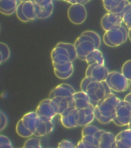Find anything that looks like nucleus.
I'll return each mask as SVG.
<instances>
[{"label": "nucleus", "instance_id": "obj_7", "mask_svg": "<svg viewBox=\"0 0 131 148\" xmlns=\"http://www.w3.org/2000/svg\"><path fill=\"white\" fill-rule=\"evenodd\" d=\"M105 81L111 90L115 92H124L129 88V81L122 73L109 72Z\"/></svg>", "mask_w": 131, "mask_h": 148}, {"label": "nucleus", "instance_id": "obj_43", "mask_svg": "<svg viewBox=\"0 0 131 148\" xmlns=\"http://www.w3.org/2000/svg\"><path fill=\"white\" fill-rule=\"evenodd\" d=\"M129 82H129V90H130V91L131 92V81H129Z\"/></svg>", "mask_w": 131, "mask_h": 148}, {"label": "nucleus", "instance_id": "obj_33", "mask_svg": "<svg viewBox=\"0 0 131 148\" xmlns=\"http://www.w3.org/2000/svg\"><path fill=\"white\" fill-rule=\"evenodd\" d=\"M22 4L23 3L20 2L18 4V7L16 8V16H17V18L22 22H29V21L27 20V18H25V16H24L22 12Z\"/></svg>", "mask_w": 131, "mask_h": 148}, {"label": "nucleus", "instance_id": "obj_18", "mask_svg": "<svg viewBox=\"0 0 131 148\" xmlns=\"http://www.w3.org/2000/svg\"><path fill=\"white\" fill-rule=\"evenodd\" d=\"M55 75L62 79H69L72 76L74 72L73 62H67L62 64H57L53 65Z\"/></svg>", "mask_w": 131, "mask_h": 148}, {"label": "nucleus", "instance_id": "obj_1", "mask_svg": "<svg viewBox=\"0 0 131 148\" xmlns=\"http://www.w3.org/2000/svg\"><path fill=\"white\" fill-rule=\"evenodd\" d=\"M120 101L113 93L106 94L94 107L96 119L102 124L113 121L115 116L116 106Z\"/></svg>", "mask_w": 131, "mask_h": 148}, {"label": "nucleus", "instance_id": "obj_5", "mask_svg": "<svg viewBox=\"0 0 131 148\" xmlns=\"http://www.w3.org/2000/svg\"><path fill=\"white\" fill-rule=\"evenodd\" d=\"M39 121V117L35 111L28 112L18 122L16 126V132L20 137L27 138L33 136Z\"/></svg>", "mask_w": 131, "mask_h": 148}, {"label": "nucleus", "instance_id": "obj_11", "mask_svg": "<svg viewBox=\"0 0 131 148\" xmlns=\"http://www.w3.org/2000/svg\"><path fill=\"white\" fill-rule=\"evenodd\" d=\"M67 14L71 22L75 25H81L86 21L87 11L84 4L75 3L69 7Z\"/></svg>", "mask_w": 131, "mask_h": 148}, {"label": "nucleus", "instance_id": "obj_27", "mask_svg": "<svg viewBox=\"0 0 131 148\" xmlns=\"http://www.w3.org/2000/svg\"><path fill=\"white\" fill-rule=\"evenodd\" d=\"M53 9H54L53 3L48 5L46 7H41V10L40 12L38 19L44 20V19L49 18L53 14Z\"/></svg>", "mask_w": 131, "mask_h": 148}, {"label": "nucleus", "instance_id": "obj_40", "mask_svg": "<svg viewBox=\"0 0 131 148\" xmlns=\"http://www.w3.org/2000/svg\"><path fill=\"white\" fill-rule=\"evenodd\" d=\"M60 1H65L66 2L69 3L71 4H72L73 3V0H60Z\"/></svg>", "mask_w": 131, "mask_h": 148}, {"label": "nucleus", "instance_id": "obj_3", "mask_svg": "<svg viewBox=\"0 0 131 148\" xmlns=\"http://www.w3.org/2000/svg\"><path fill=\"white\" fill-rule=\"evenodd\" d=\"M81 89L88 95L91 103L94 107L106 94L112 93L106 81H95L86 76L81 81Z\"/></svg>", "mask_w": 131, "mask_h": 148}, {"label": "nucleus", "instance_id": "obj_2", "mask_svg": "<svg viewBox=\"0 0 131 148\" xmlns=\"http://www.w3.org/2000/svg\"><path fill=\"white\" fill-rule=\"evenodd\" d=\"M101 42L100 35L96 32L91 30L83 32L76 38L74 44L77 58L86 61L89 54L94 50L99 49Z\"/></svg>", "mask_w": 131, "mask_h": 148}, {"label": "nucleus", "instance_id": "obj_12", "mask_svg": "<svg viewBox=\"0 0 131 148\" xmlns=\"http://www.w3.org/2000/svg\"><path fill=\"white\" fill-rule=\"evenodd\" d=\"M109 72L104 65H100L96 64L88 65L86 71V77L93 79L95 81H105Z\"/></svg>", "mask_w": 131, "mask_h": 148}, {"label": "nucleus", "instance_id": "obj_30", "mask_svg": "<svg viewBox=\"0 0 131 148\" xmlns=\"http://www.w3.org/2000/svg\"><path fill=\"white\" fill-rule=\"evenodd\" d=\"M99 130L100 129L98 127L93 125H91L90 124L84 126L81 131L82 137L86 136H93L95 133Z\"/></svg>", "mask_w": 131, "mask_h": 148}, {"label": "nucleus", "instance_id": "obj_44", "mask_svg": "<svg viewBox=\"0 0 131 148\" xmlns=\"http://www.w3.org/2000/svg\"><path fill=\"white\" fill-rule=\"evenodd\" d=\"M130 3H131V0H127Z\"/></svg>", "mask_w": 131, "mask_h": 148}, {"label": "nucleus", "instance_id": "obj_32", "mask_svg": "<svg viewBox=\"0 0 131 148\" xmlns=\"http://www.w3.org/2000/svg\"><path fill=\"white\" fill-rule=\"evenodd\" d=\"M13 147L12 142L6 136L3 135L0 136V148H12Z\"/></svg>", "mask_w": 131, "mask_h": 148}, {"label": "nucleus", "instance_id": "obj_19", "mask_svg": "<svg viewBox=\"0 0 131 148\" xmlns=\"http://www.w3.org/2000/svg\"><path fill=\"white\" fill-rule=\"evenodd\" d=\"M75 93L76 91L72 86L68 84H61L57 86L50 92L49 98L52 99L57 97L73 96Z\"/></svg>", "mask_w": 131, "mask_h": 148}, {"label": "nucleus", "instance_id": "obj_16", "mask_svg": "<svg viewBox=\"0 0 131 148\" xmlns=\"http://www.w3.org/2000/svg\"><path fill=\"white\" fill-rule=\"evenodd\" d=\"M95 119L94 106L92 103L87 108L78 109V126H87L91 123Z\"/></svg>", "mask_w": 131, "mask_h": 148}, {"label": "nucleus", "instance_id": "obj_25", "mask_svg": "<svg viewBox=\"0 0 131 148\" xmlns=\"http://www.w3.org/2000/svg\"><path fill=\"white\" fill-rule=\"evenodd\" d=\"M120 14L122 16L123 23L129 30H131V3L126 6Z\"/></svg>", "mask_w": 131, "mask_h": 148}, {"label": "nucleus", "instance_id": "obj_29", "mask_svg": "<svg viewBox=\"0 0 131 148\" xmlns=\"http://www.w3.org/2000/svg\"><path fill=\"white\" fill-rule=\"evenodd\" d=\"M24 148H40L41 146V139L39 138L32 137L27 139L23 146Z\"/></svg>", "mask_w": 131, "mask_h": 148}, {"label": "nucleus", "instance_id": "obj_15", "mask_svg": "<svg viewBox=\"0 0 131 148\" xmlns=\"http://www.w3.org/2000/svg\"><path fill=\"white\" fill-rule=\"evenodd\" d=\"M51 99L57 115H61L68 109L75 107L73 96L57 97Z\"/></svg>", "mask_w": 131, "mask_h": 148}, {"label": "nucleus", "instance_id": "obj_13", "mask_svg": "<svg viewBox=\"0 0 131 148\" xmlns=\"http://www.w3.org/2000/svg\"><path fill=\"white\" fill-rule=\"evenodd\" d=\"M122 16L119 14L108 12L102 16L101 20V26L104 31L118 28L122 26Z\"/></svg>", "mask_w": 131, "mask_h": 148}, {"label": "nucleus", "instance_id": "obj_41", "mask_svg": "<svg viewBox=\"0 0 131 148\" xmlns=\"http://www.w3.org/2000/svg\"><path fill=\"white\" fill-rule=\"evenodd\" d=\"M128 36H129V39H130V40H131V31L130 30H129Z\"/></svg>", "mask_w": 131, "mask_h": 148}, {"label": "nucleus", "instance_id": "obj_24", "mask_svg": "<svg viewBox=\"0 0 131 148\" xmlns=\"http://www.w3.org/2000/svg\"><path fill=\"white\" fill-rule=\"evenodd\" d=\"M86 63L88 65L94 64L100 65H104V58L102 51L97 49L91 52L88 55L86 59Z\"/></svg>", "mask_w": 131, "mask_h": 148}, {"label": "nucleus", "instance_id": "obj_45", "mask_svg": "<svg viewBox=\"0 0 131 148\" xmlns=\"http://www.w3.org/2000/svg\"></svg>", "mask_w": 131, "mask_h": 148}, {"label": "nucleus", "instance_id": "obj_35", "mask_svg": "<svg viewBox=\"0 0 131 148\" xmlns=\"http://www.w3.org/2000/svg\"><path fill=\"white\" fill-rule=\"evenodd\" d=\"M57 147L59 148H76V146L72 141L63 139L59 143Z\"/></svg>", "mask_w": 131, "mask_h": 148}, {"label": "nucleus", "instance_id": "obj_34", "mask_svg": "<svg viewBox=\"0 0 131 148\" xmlns=\"http://www.w3.org/2000/svg\"><path fill=\"white\" fill-rule=\"evenodd\" d=\"M0 131H2L6 128L8 123V117L2 111L0 112Z\"/></svg>", "mask_w": 131, "mask_h": 148}, {"label": "nucleus", "instance_id": "obj_42", "mask_svg": "<svg viewBox=\"0 0 131 148\" xmlns=\"http://www.w3.org/2000/svg\"><path fill=\"white\" fill-rule=\"evenodd\" d=\"M128 125V127H129V129H131V118Z\"/></svg>", "mask_w": 131, "mask_h": 148}, {"label": "nucleus", "instance_id": "obj_39", "mask_svg": "<svg viewBox=\"0 0 131 148\" xmlns=\"http://www.w3.org/2000/svg\"><path fill=\"white\" fill-rule=\"evenodd\" d=\"M123 100L125 101H127L128 103H129L131 105V92L130 93L127 94V95L124 97Z\"/></svg>", "mask_w": 131, "mask_h": 148}, {"label": "nucleus", "instance_id": "obj_38", "mask_svg": "<svg viewBox=\"0 0 131 148\" xmlns=\"http://www.w3.org/2000/svg\"><path fill=\"white\" fill-rule=\"evenodd\" d=\"M90 0H73L72 4L79 3L85 5L88 3Z\"/></svg>", "mask_w": 131, "mask_h": 148}, {"label": "nucleus", "instance_id": "obj_10", "mask_svg": "<svg viewBox=\"0 0 131 148\" xmlns=\"http://www.w3.org/2000/svg\"><path fill=\"white\" fill-rule=\"evenodd\" d=\"M96 148H116L115 136L112 133L104 130L97 131L93 135Z\"/></svg>", "mask_w": 131, "mask_h": 148}, {"label": "nucleus", "instance_id": "obj_6", "mask_svg": "<svg viewBox=\"0 0 131 148\" xmlns=\"http://www.w3.org/2000/svg\"><path fill=\"white\" fill-rule=\"evenodd\" d=\"M128 38L127 29L121 26L106 32L103 36V41L108 47H115L125 43Z\"/></svg>", "mask_w": 131, "mask_h": 148}, {"label": "nucleus", "instance_id": "obj_21", "mask_svg": "<svg viewBox=\"0 0 131 148\" xmlns=\"http://www.w3.org/2000/svg\"><path fill=\"white\" fill-rule=\"evenodd\" d=\"M73 98L74 101L75 107L77 109L87 108L91 103L88 95L82 91L75 93Z\"/></svg>", "mask_w": 131, "mask_h": 148}, {"label": "nucleus", "instance_id": "obj_37", "mask_svg": "<svg viewBox=\"0 0 131 148\" xmlns=\"http://www.w3.org/2000/svg\"><path fill=\"white\" fill-rule=\"evenodd\" d=\"M76 148H93L91 145L83 140L79 141L76 145Z\"/></svg>", "mask_w": 131, "mask_h": 148}, {"label": "nucleus", "instance_id": "obj_31", "mask_svg": "<svg viewBox=\"0 0 131 148\" xmlns=\"http://www.w3.org/2000/svg\"><path fill=\"white\" fill-rule=\"evenodd\" d=\"M121 73L129 81H131V60L126 61L122 65Z\"/></svg>", "mask_w": 131, "mask_h": 148}, {"label": "nucleus", "instance_id": "obj_4", "mask_svg": "<svg viewBox=\"0 0 131 148\" xmlns=\"http://www.w3.org/2000/svg\"><path fill=\"white\" fill-rule=\"evenodd\" d=\"M52 65L67 62H73L77 58L74 45L60 42L55 46L51 53Z\"/></svg>", "mask_w": 131, "mask_h": 148}, {"label": "nucleus", "instance_id": "obj_8", "mask_svg": "<svg viewBox=\"0 0 131 148\" xmlns=\"http://www.w3.org/2000/svg\"><path fill=\"white\" fill-rule=\"evenodd\" d=\"M131 118V105L124 100L120 101L116 107L115 116L113 123L119 127L127 126Z\"/></svg>", "mask_w": 131, "mask_h": 148}, {"label": "nucleus", "instance_id": "obj_9", "mask_svg": "<svg viewBox=\"0 0 131 148\" xmlns=\"http://www.w3.org/2000/svg\"><path fill=\"white\" fill-rule=\"evenodd\" d=\"M35 112L39 119L44 121H52L54 117L57 115L52 103V99L49 98L41 101Z\"/></svg>", "mask_w": 131, "mask_h": 148}, {"label": "nucleus", "instance_id": "obj_36", "mask_svg": "<svg viewBox=\"0 0 131 148\" xmlns=\"http://www.w3.org/2000/svg\"><path fill=\"white\" fill-rule=\"evenodd\" d=\"M28 1H32L36 3L41 7H46L53 3V0H28Z\"/></svg>", "mask_w": 131, "mask_h": 148}, {"label": "nucleus", "instance_id": "obj_26", "mask_svg": "<svg viewBox=\"0 0 131 148\" xmlns=\"http://www.w3.org/2000/svg\"><path fill=\"white\" fill-rule=\"evenodd\" d=\"M123 0H102L104 7L108 12H112L114 10L121 4Z\"/></svg>", "mask_w": 131, "mask_h": 148}, {"label": "nucleus", "instance_id": "obj_20", "mask_svg": "<svg viewBox=\"0 0 131 148\" xmlns=\"http://www.w3.org/2000/svg\"><path fill=\"white\" fill-rule=\"evenodd\" d=\"M116 148H131V129H128L119 133L115 136Z\"/></svg>", "mask_w": 131, "mask_h": 148}, {"label": "nucleus", "instance_id": "obj_22", "mask_svg": "<svg viewBox=\"0 0 131 148\" xmlns=\"http://www.w3.org/2000/svg\"><path fill=\"white\" fill-rule=\"evenodd\" d=\"M18 0H0V11L2 14L9 16L16 12Z\"/></svg>", "mask_w": 131, "mask_h": 148}, {"label": "nucleus", "instance_id": "obj_28", "mask_svg": "<svg viewBox=\"0 0 131 148\" xmlns=\"http://www.w3.org/2000/svg\"><path fill=\"white\" fill-rule=\"evenodd\" d=\"M0 63L2 64L9 59L10 56V51L9 48L6 44L0 43Z\"/></svg>", "mask_w": 131, "mask_h": 148}, {"label": "nucleus", "instance_id": "obj_17", "mask_svg": "<svg viewBox=\"0 0 131 148\" xmlns=\"http://www.w3.org/2000/svg\"><path fill=\"white\" fill-rule=\"evenodd\" d=\"M22 3V9L25 18L29 21L38 19L41 10V6L32 1H26Z\"/></svg>", "mask_w": 131, "mask_h": 148}, {"label": "nucleus", "instance_id": "obj_23", "mask_svg": "<svg viewBox=\"0 0 131 148\" xmlns=\"http://www.w3.org/2000/svg\"><path fill=\"white\" fill-rule=\"evenodd\" d=\"M54 129V124L52 121H44L39 119L34 136L36 137H42L52 132Z\"/></svg>", "mask_w": 131, "mask_h": 148}, {"label": "nucleus", "instance_id": "obj_14", "mask_svg": "<svg viewBox=\"0 0 131 148\" xmlns=\"http://www.w3.org/2000/svg\"><path fill=\"white\" fill-rule=\"evenodd\" d=\"M61 121L63 126L66 128H76L78 125V109L75 107L66 110L61 115Z\"/></svg>", "mask_w": 131, "mask_h": 148}]
</instances>
